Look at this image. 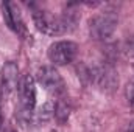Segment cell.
Here are the masks:
<instances>
[{"label":"cell","mask_w":134,"mask_h":132,"mask_svg":"<svg viewBox=\"0 0 134 132\" xmlns=\"http://www.w3.org/2000/svg\"><path fill=\"white\" fill-rule=\"evenodd\" d=\"M92 82L97 84L101 90L111 92L119 86V75L111 64L92 67Z\"/></svg>","instance_id":"obj_5"},{"label":"cell","mask_w":134,"mask_h":132,"mask_svg":"<svg viewBox=\"0 0 134 132\" xmlns=\"http://www.w3.org/2000/svg\"><path fill=\"white\" fill-rule=\"evenodd\" d=\"M128 95H130V101L133 103V106H134V82L131 86V89H130V92H128Z\"/></svg>","instance_id":"obj_12"},{"label":"cell","mask_w":134,"mask_h":132,"mask_svg":"<svg viewBox=\"0 0 134 132\" xmlns=\"http://www.w3.org/2000/svg\"><path fill=\"white\" fill-rule=\"evenodd\" d=\"M128 132H134V121L130 124V128H128Z\"/></svg>","instance_id":"obj_13"},{"label":"cell","mask_w":134,"mask_h":132,"mask_svg":"<svg viewBox=\"0 0 134 132\" xmlns=\"http://www.w3.org/2000/svg\"><path fill=\"white\" fill-rule=\"evenodd\" d=\"M53 117H55V103H53V101L44 103V104L37 109V112H36V120H37L39 123H47V121H50Z\"/></svg>","instance_id":"obj_9"},{"label":"cell","mask_w":134,"mask_h":132,"mask_svg":"<svg viewBox=\"0 0 134 132\" xmlns=\"http://www.w3.org/2000/svg\"><path fill=\"white\" fill-rule=\"evenodd\" d=\"M0 126H2V113H0Z\"/></svg>","instance_id":"obj_14"},{"label":"cell","mask_w":134,"mask_h":132,"mask_svg":"<svg viewBox=\"0 0 134 132\" xmlns=\"http://www.w3.org/2000/svg\"><path fill=\"white\" fill-rule=\"evenodd\" d=\"M37 81L39 84L52 95H63L66 92V84L59 71L52 65H44L37 70Z\"/></svg>","instance_id":"obj_2"},{"label":"cell","mask_w":134,"mask_h":132,"mask_svg":"<svg viewBox=\"0 0 134 132\" xmlns=\"http://www.w3.org/2000/svg\"><path fill=\"white\" fill-rule=\"evenodd\" d=\"M69 117H70V106L66 101H58L55 104V118L63 124L69 120Z\"/></svg>","instance_id":"obj_10"},{"label":"cell","mask_w":134,"mask_h":132,"mask_svg":"<svg viewBox=\"0 0 134 132\" xmlns=\"http://www.w3.org/2000/svg\"><path fill=\"white\" fill-rule=\"evenodd\" d=\"M19 67L16 62H6L0 71V90L3 97H9L19 87Z\"/></svg>","instance_id":"obj_7"},{"label":"cell","mask_w":134,"mask_h":132,"mask_svg":"<svg viewBox=\"0 0 134 132\" xmlns=\"http://www.w3.org/2000/svg\"><path fill=\"white\" fill-rule=\"evenodd\" d=\"M117 23H119V17H117V14L114 11H104V13L97 14L89 23L91 37L95 39V40L109 39L115 31Z\"/></svg>","instance_id":"obj_1"},{"label":"cell","mask_w":134,"mask_h":132,"mask_svg":"<svg viewBox=\"0 0 134 132\" xmlns=\"http://www.w3.org/2000/svg\"><path fill=\"white\" fill-rule=\"evenodd\" d=\"M19 95L24 112L31 113L36 106V81L31 75H24L19 81Z\"/></svg>","instance_id":"obj_6"},{"label":"cell","mask_w":134,"mask_h":132,"mask_svg":"<svg viewBox=\"0 0 134 132\" xmlns=\"http://www.w3.org/2000/svg\"><path fill=\"white\" fill-rule=\"evenodd\" d=\"M2 13H3V19H5L9 30L16 31L17 34H25V25L22 20V14H20V9L16 3H13V2L3 3Z\"/></svg>","instance_id":"obj_8"},{"label":"cell","mask_w":134,"mask_h":132,"mask_svg":"<svg viewBox=\"0 0 134 132\" xmlns=\"http://www.w3.org/2000/svg\"><path fill=\"white\" fill-rule=\"evenodd\" d=\"M123 51H125V55H126L128 58H133L134 59V34L131 37L126 39V42H125V45H123Z\"/></svg>","instance_id":"obj_11"},{"label":"cell","mask_w":134,"mask_h":132,"mask_svg":"<svg viewBox=\"0 0 134 132\" xmlns=\"http://www.w3.org/2000/svg\"><path fill=\"white\" fill-rule=\"evenodd\" d=\"M78 53V45L72 40H59L50 45L48 59L55 65H67L70 64Z\"/></svg>","instance_id":"obj_4"},{"label":"cell","mask_w":134,"mask_h":132,"mask_svg":"<svg viewBox=\"0 0 134 132\" xmlns=\"http://www.w3.org/2000/svg\"><path fill=\"white\" fill-rule=\"evenodd\" d=\"M53 132H55V131H53Z\"/></svg>","instance_id":"obj_15"},{"label":"cell","mask_w":134,"mask_h":132,"mask_svg":"<svg viewBox=\"0 0 134 132\" xmlns=\"http://www.w3.org/2000/svg\"><path fill=\"white\" fill-rule=\"evenodd\" d=\"M33 22L36 28L44 34L48 36H59V34L66 33V28L63 25L61 16H55L48 11H34L33 13Z\"/></svg>","instance_id":"obj_3"}]
</instances>
